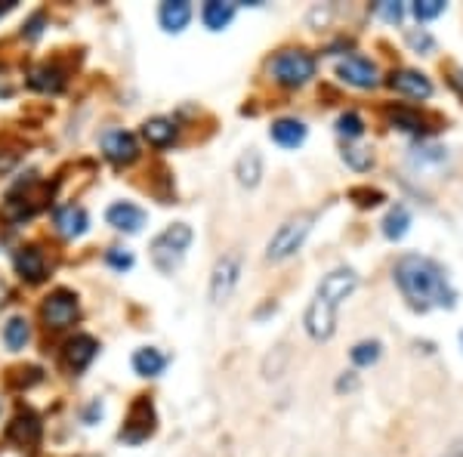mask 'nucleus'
I'll return each instance as SVG.
<instances>
[{"label": "nucleus", "instance_id": "obj_1", "mask_svg": "<svg viewBox=\"0 0 463 457\" xmlns=\"http://www.w3.org/2000/svg\"><path fill=\"white\" fill-rule=\"evenodd\" d=\"M393 282L402 291L414 309H454L458 306V291L451 287V278L435 260L420 257V253H405L395 260Z\"/></svg>", "mask_w": 463, "mask_h": 457}, {"label": "nucleus", "instance_id": "obj_2", "mask_svg": "<svg viewBox=\"0 0 463 457\" xmlns=\"http://www.w3.org/2000/svg\"><path fill=\"white\" fill-rule=\"evenodd\" d=\"M192 226L188 223H173L167 226L164 232H158L148 245V257H152V266L161 272V276H173L176 269L186 260V251L192 247Z\"/></svg>", "mask_w": 463, "mask_h": 457}, {"label": "nucleus", "instance_id": "obj_3", "mask_svg": "<svg viewBox=\"0 0 463 457\" xmlns=\"http://www.w3.org/2000/svg\"><path fill=\"white\" fill-rule=\"evenodd\" d=\"M312 226H315V213L312 211L291 213V217L272 232L269 245H266V260H269V263H284V260H291L293 253L303 247V241L309 238Z\"/></svg>", "mask_w": 463, "mask_h": 457}, {"label": "nucleus", "instance_id": "obj_4", "mask_svg": "<svg viewBox=\"0 0 463 457\" xmlns=\"http://www.w3.org/2000/svg\"><path fill=\"white\" fill-rule=\"evenodd\" d=\"M269 75H272V81L282 84V87L297 90L315 77V56L303 47L278 50L269 62Z\"/></svg>", "mask_w": 463, "mask_h": 457}, {"label": "nucleus", "instance_id": "obj_5", "mask_svg": "<svg viewBox=\"0 0 463 457\" xmlns=\"http://www.w3.org/2000/svg\"><path fill=\"white\" fill-rule=\"evenodd\" d=\"M241 269H244V260H241L238 251H226L223 257L213 263L211 282H207V297H211L213 306H223L226 300L232 297L235 287L241 282Z\"/></svg>", "mask_w": 463, "mask_h": 457}, {"label": "nucleus", "instance_id": "obj_6", "mask_svg": "<svg viewBox=\"0 0 463 457\" xmlns=\"http://www.w3.org/2000/svg\"><path fill=\"white\" fill-rule=\"evenodd\" d=\"M77 312H81V303H77V293L68 291V287H56L41 303V318L50 331H62L75 325Z\"/></svg>", "mask_w": 463, "mask_h": 457}, {"label": "nucleus", "instance_id": "obj_7", "mask_svg": "<svg viewBox=\"0 0 463 457\" xmlns=\"http://www.w3.org/2000/svg\"><path fill=\"white\" fill-rule=\"evenodd\" d=\"M155 421H158V417H155L152 399L140 396L127 411V423H124V429H121V442H127V445H140V442H146L148 436L155 433Z\"/></svg>", "mask_w": 463, "mask_h": 457}, {"label": "nucleus", "instance_id": "obj_8", "mask_svg": "<svg viewBox=\"0 0 463 457\" xmlns=\"http://www.w3.org/2000/svg\"><path fill=\"white\" fill-rule=\"evenodd\" d=\"M337 309L340 306L328 303L324 297H312V303L306 306V316H303V325H306V334L312 341H331L337 331Z\"/></svg>", "mask_w": 463, "mask_h": 457}, {"label": "nucleus", "instance_id": "obj_9", "mask_svg": "<svg viewBox=\"0 0 463 457\" xmlns=\"http://www.w3.org/2000/svg\"><path fill=\"white\" fill-rule=\"evenodd\" d=\"M337 77L355 90H371L380 84V68L364 56H347L337 62Z\"/></svg>", "mask_w": 463, "mask_h": 457}, {"label": "nucleus", "instance_id": "obj_10", "mask_svg": "<svg viewBox=\"0 0 463 457\" xmlns=\"http://www.w3.org/2000/svg\"><path fill=\"white\" fill-rule=\"evenodd\" d=\"M355 287H358V272L352 269V266H337V269H331L328 276L318 282L315 293L328 300V303L340 306L343 300L352 297V291H355Z\"/></svg>", "mask_w": 463, "mask_h": 457}, {"label": "nucleus", "instance_id": "obj_11", "mask_svg": "<svg viewBox=\"0 0 463 457\" xmlns=\"http://www.w3.org/2000/svg\"><path fill=\"white\" fill-rule=\"evenodd\" d=\"M102 155L117 167H130L140 158V142L130 130H106L102 133Z\"/></svg>", "mask_w": 463, "mask_h": 457}, {"label": "nucleus", "instance_id": "obj_12", "mask_svg": "<svg viewBox=\"0 0 463 457\" xmlns=\"http://www.w3.org/2000/svg\"><path fill=\"white\" fill-rule=\"evenodd\" d=\"M96 356H100V343H96V337L75 334L62 349V368L68 371V374H81V371H87L90 365H93Z\"/></svg>", "mask_w": 463, "mask_h": 457}, {"label": "nucleus", "instance_id": "obj_13", "mask_svg": "<svg viewBox=\"0 0 463 457\" xmlns=\"http://www.w3.org/2000/svg\"><path fill=\"white\" fill-rule=\"evenodd\" d=\"M41 433H44L41 417H37L35 411H28V408L19 411V414L6 423V439H10L12 445H19V448H37L41 445Z\"/></svg>", "mask_w": 463, "mask_h": 457}, {"label": "nucleus", "instance_id": "obj_14", "mask_svg": "<svg viewBox=\"0 0 463 457\" xmlns=\"http://www.w3.org/2000/svg\"><path fill=\"white\" fill-rule=\"evenodd\" d=\"M387 84L395 90V93L408 96V100H429L433 96V81H429L423 71L414 68H399L387 77Z\"/></svg>", "mask_w": 463, "mask_h": 457}, {"label": "nucleus", "instance_id": "obj_15", "mask_svg": "<svg viewBox=\"0 0 463 457\" xmlns=\"http://www.w3.org/2000/svg\"><path fill=\"white\" fill-rule=\"evenodd\" d=\"M12 266H16L19 278L28 285H37L47 278V260H44V251H37L35 245L19 247L16 257H12Z\"/></svg>", "mask_w": 463, "mask_h": 457}, {"label": "nucleus", "instance_id": "obj_16", "mask_svg": "<svg viewBox=\"0 0 463 457\" xmlns=\"http://www.w3.org/2000/svg\"><path fill=\"white\" fill-rule=\"evenodd\" d=\"M106 223L117 228V232L136 235V232H142V226H146V211L130 204V201H115V204L106 211Z\"/></svg>", "mask_w": 463, "mask_h": 457}, {"label": "nucleus", "instance_id": "obj_17", "mask_svg": "<svg viewBox=\"0 0 463 457\" xmlns=\"http://www.w3.org/2000/svg\"><path fill=\"white\" fill-rule=\"evenodd\" d=\"M176 136H180V127H176L173 117H148L146 124H142V140L148 142L152 148H171L176 142Z\"/></svg>", "mask_w": 463, "mask_h": 457}, {"label": "nucleus", "instance_id": "obj_18", "mask_svg": "<svg viewBox=\"0 0 463 457\" xmlns=\"http://www.w3.org/2000/svg\"><path fill=\"white\" fill-rule=\"evenodd\" d=\"M306 133H309V130H306V124L297 121V117H278L269 127L272 142L282 148H299L306 142Z\"/></svg>", "mask_w": 463, "mask_h": 457}, {"label": "nucleus", "instance_id": "obj_19", "mask_svg": "<svg viewBox=\"0 0 463 457\" xmlns=\"http://www.w3.org/2000/svg\"><path fill=\"white\" fill-rule=\"evenodd\" d=\"M192 22V4L188 0H167L158 10V25L167 35H180L186 31V25Z\"/></svg>", "mask_w": 463, "mask_h": 457}, {"label": "nucleus", "instance_id": "obj_20", "mask_svg": "<svg viewBox=\"0 0 463 457\" xmlns=\"http://www.w3.org/2000/svg\"><path fill=\"white\" fill-rule=\"evenodd\" d=\"M235 180H238V186H244V188L259 186V180H263V155H259V148L241 152V158L235 161Z\"/></svg>", "mask_w": 463, "mask_h": 457}, {"label": "nucleus", "instance_id": "obj_21", "mask_svg": "<svg viewBox=\"0 0 463 457\" xmlns=\"http://www.w3.org/2000/svg\"><path fill=\"white\" fill-rule=\"evenodd\" d=\"M56 228H59V235H65V238H81V235L90 228L87 211H84L81 204L62 207V211L56 213Z\"/></svg>", "mask_w": 463, "mask_h": 457}, {"label": "nucleus", "instance_id": "obj_22", "mask_svg": "<svg viewBox=\"0 0 463 457\" xmlns=\"http://www.w3.org/2000/svg\"><path fill=\"white\" fill-rule=\"evenodd\" d=\"M28 87L41 90V93H62L65 90V71L59 65H41L28 75Z\"/></svg>", "mask_w": 463, "mask_h": 457}, {"label": "nucleus", "instance_id": "obj_23", "mask_svg": "<svg viewBox=\"0 0 463 457\" xmlns=\"http://www.w3.org/2000/svg\"><path fill=\"white\" fill-rule=\"evenodd\" d=\"M235 10H238L235 4L207 0V4L201 6V22H204L207 31H223V28H229V22L235 19Z\"/></svg>", "mask_w": 463, "mask_h": 457}, {"label": "nucleus", "instance_id": "obj_24", "mask_svg": "<svg viewBox=\"0 0 463 457\" xmlns=\"http://www.w3.org/2000/svg\"><path fill=\"white\" fill-rule=\"evenodd\" d=\"M167 368V356L155 346H142L133 352V371L140 377H158Z\"/></svg>", "mask_w": 463, "mask_h": 457}, {"label": "nucleus", "instance_id": "obj_25", "mask_svg": "<svg viewBox=\"0 0 463 457\" xmlns=\"http://www.w3.org/2000/svg\"><path fill=\"white\" fill-rule=\"evenodd\" d=\"M31 341V328H28V322H25L22 316H12L10 322L4 325V346L10 352H19V349H25V343Z\"/></svg>", "mask_w": 463, "mask_h": 457}, {"label": "nucleus", "instance_id": "obj_26", "mask_svg": "<svg viewBox=\"0 0 463 457\" xmlns=\"http://www.w3.org/2000/svg\"><path fill=\"white\" fill-rule=\"evenodd\" d=\"M408 226H411V211L405 204H395L393 211L387 213V220H383V235H387L389 241H399L405 238Z\"/></svg>", "mask_w": 463, "mask_h": 457}, {"label": "nucleus", "instance_id": "obj_27", "mask_svg": "<svg viewBox=\"0 0 463 457\" xmlns=\"http://www.w3.org/2000/svg\"><path fill=\"white\" fill-rule=\"evenodd\" d=\"M288 358H291V349L284 343H278L275 349L263 358V377L266 381H278V377L284 374V368H288Z\"/></svg>", "mask_w": 463, "mask_h": 457}, {"label": "nucleus", "instance_id": "obj_28", "mask_svg": "<svg viewBox=\"0 0 463 457\" xmlns=\"http://www.w3.org/2000/svg\"><path fill=\"white\" fill-rule=\"evenodd\" d=\"M380 352H383V343L380 341H358L349 349V358L358 365V368H371V365L380 358Z\"/></svg>", "mask_w": 463, "mask_h": 457}, {"label": "nucleus", "instance_id": "obj_29", "mask_svg": "<svg viewBox=\"0 0 463 457\" xmlns=\"http://www.w3.org/2000/svg\"><path fill=\"white\" fill-rule=\"evenodd\" d=\"M343 164L352 167L355 173H364L371 171V164H374V155H371V148H362V146H343Z\"/></svg>", "mask_w": 463, "mask_h": 457}, {"label": "nucleus", "instance_id": "obj_30", "mask_svg": "<svg viewBox=\"0 0 463 457\" xmlns=\"http://www.w3.org/2000/svg\"><path fill=\"white\" fill-rule=\"evenodd\" d=\"M337 133L347 136V140H358V136L364 133V121H362V115H355V112H343L340 117H337Z\"/></svg>", "mask_w": 463, "mask_h": 457}, {"label": "nucleus", "instance_id": "obj_31", "mask_svg": "<svg viewBox=\"0 0 463 457\" xmlns=\"http://www.w3.org/2000/svg\"><path fill=\"white\" fill-rule=\"evenodd\" d=\"M411 12L417 16V22H429V19H435V16L445 12V0H414Z\"/></svg>", "mask_w": 463, "mask_h": 457}, {"label": "nucleus", "instance_id": "obj_32", "mask_svg": "<svg viewBox=\"0 0 463 457\" xmlns=\"http://www.w3.org/2000/svg\"><path fill=\"white\" fill-rule=\"evenodd\" d=\"M349 198L355 201L358 207H377L380 201H387V198H383L380 188H364V186L349 188Z\"/></svg>", "mask_w": 463, "mask_h": 457}, {"label": "nucleus", "instance_id": "obj_33", "mask_svg": "<svg viewBox=\"0 0 463 457\" xmlns=\"http://www.w3.org/2000/svg\"><path fill=\"white\" fill-rule=\"evenodd\" d=\"M106 263L112 266L115 272H127V269H133V253H130L127 247H108Z\"/></svg>", "mask_w": 463, "mask_h": 457}, {"label": "nucleus", "instance_id": "obj_34", "mask_svg": "<svg viewBox=\"0 0 463 457\" xmlns=\"http://www.w3.org/2000/svg\"><path fill=\"white\" fill-rule=\"evenodd\" d=\"M408 44H411V50H417V53H433L435 50V41H433V35H427V31H408Z\"/></svg>", "mask_w": 463, "mask_h": 457}, {"label": "nucleus", "instance_id": "obj_35", "mask_svg": "<svg viewBox=\"0 0 463 457\" xmlns=\"http://www.w3.org/2000/svg\"><path fill=\"white\" fill-rule=\"evenodd\" d=\"M377 12H380L387 22H402V16H405V6H402L399 0H383V4H377Z\"/></svg>", "mask_w": 463, "mask_h": 457}, {"label": "nucleus", "instance_id": "obj_36", "mask_svg": "<svg viewBox=\"0 0 463 457\" xmlns=\"http://www.w3.org/2000/svg\"><path fill=\"white\" fill-rule=\"evenodd\" d=\"M393 121H395V127H402V130H420L423 127L420 117H417L414 112H405V108H395Z\"/></svg>", "mask_w": 463, "mask_h": 457}, {"label": "nucleus", "instance_id": "obj_37", "mask_svg": "<svg viewBox=\"0 0 463 457\" xmlns=\"http://www.w3.org/2000/svg\"><path fill=\"white\" fill-rule=\"evenodd\" d=\"M355 387H358L355 371H343V377L337 381V393H343V389H355Z\"/></svg>", "mask_w": 463, "mask_h": 457}, {"label": "nucleus", "instance_id": "obj_38", "mask_svg": "<svg viewBox=\"0 0 463 457\" xmlns=\"http://www.w3.org/2000/svg\"><path fill=\"white\" fill-rule=\"evenodd\" d=\"M96 417H102V402L96 399V402H90V408L84 411V423H93Z\"/></svg>", "mask_w": 463, "mask_h": 457}, {"label": "nucleus", "instance_id": "obj_39", "mask_svg": "<svg viewBox=\"0 0 463 457\" xmlns=\"http://www.w3.org/2000/svg\"><path fill=\"white\" fill-rule=\"evenodd\" d=\"M41 25H44V16L37 12V16L28 22V31H25V35H28V37H37V35H41Z\"/></svg>", "mask_w": 463, "mask_h": 457}, {"label": "nucleus", "instance_id": "obj_40", "mask_svg": "<svg viewBox=\"0 0 463 457\" xmlns=\"http://www.w3.org/2000/svg\"><path fill=\"white\" fill-rule=\"evenodd\" d=\"M442 457H463V439H458V442H454V445L448 448V452L442 454Z\"/></svg>", "mask_w": 463, "mask_h": 457}, {"label": "nucleus", "instance_id": "obj_41", "mask_svg": "<svg viewBox=\"0 0 463 457\" xmlns=\"http://www.w3.org/2000/svg\"><path fill=\"white\" fill-rule=\"evenodd\" d=\"M6 300H10V287H6L4 282H0V309L6 306Z\"/></svg>", "mask_w": 463, "mask_h": 457}, {"label": "nucleus", "instance_id": "obj_42", "mask_svg": "<svg viewBox=\"0 0 463 457\" xmlns=\"http://www.w3.org/2000/svg\"><path fill=\"white\" fill-rule=\"evenodd\" d=\"M12 6H16V0H10V4H0V16H6V12H10Z\"/></svg>", "mask_w": 463, "mask_h": 457}, {"label": "nucleus", "instance_id": "obj_43", "mask_svg": "<svg viewBox=\"0 0 463 457\" xmlns=\"http://www.w3.org/2000/svg\"><path fill=\"white\" fill-rule=\"evenodd\" d=\"M460 346H463V331H460Z\"/></svg>", "mask_w": 463, "mask_h": 457}]
</instances>
